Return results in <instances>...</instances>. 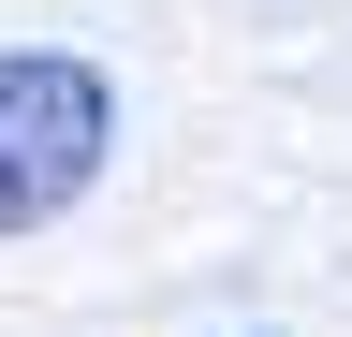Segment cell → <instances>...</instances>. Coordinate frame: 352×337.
Listing matches in <instances>:
<instances>
[{
    "instance_id": "6da1fadb",
    "label": "cell",
    "mask_w": 352,
    "mask_h": 337,
    "mask_svg": "<svg viewBox=\"0 0 352 337\" xmlns=\"http://www.w3.org/2000/svg\"><path fill=\"white\" fill-rule=\"evenodd\" d=\"M118 161V73L74 45H0V235H44Z\"/></svg>"
}]
</instances>
